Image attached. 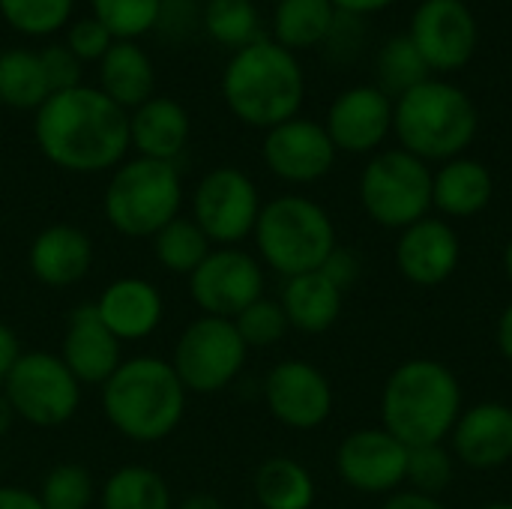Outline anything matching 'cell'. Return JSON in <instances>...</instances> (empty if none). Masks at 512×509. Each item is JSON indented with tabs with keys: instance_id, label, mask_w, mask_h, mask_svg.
<instances>
[{
	"instance_id": "11",
	"label": "cell",
	"mask_w": 512,
	"mask_h": 509,
	"mask_svg": "<svg viewBox=\"0 0 512 509\" xmlns=\"http://www.w3.org/2000/svg\"><path fill=\"white\" fill-rule=\"evenodd\" d=\"M261 207L255 180L234 165L210 168L192 192V219L213 246H240L252 237Z\"/></svg>"
},
{
	"instance_id": "25",
	"label": "cell",
	"mask_w": 512,
	"mask_h": 509,
	"mask_svg": "<svg viewBox=\"0 0 512 509\" xmlns=\"http://www.w3.org/2000/svg\"><path fill=\"white\" fill-rule=\"evenodd\" d=\"M279 306L291 330L318 336V333H327L339 321L342 306H345V291L336 288L321 270H312V273L285 279Z\"/></svg>"
},
{
	"instance_id": "45",
	"label": "cell",
	"mask_w": 512,
	"mask_h": 509,
	"mask_svg": "<svg viewBox=\"0 0 512 509\" xmlns=\"http://www.w3.org/2000/svg\"><path fill=\"white\" fill-rule=\"evenodd\" d=\"M339 12H345V15H372V12H381V9H387V6H393L396 0H330Z\"/></svg>"
},
{
	"instance_id": "43",
	"label": "cell",
	"mask_w": 512,
	"mask_h": 509,
	"mask_svg": "<svg viewBox=\"0 0 512 509\" xmlns=\"http://www.w3.org/2000/svg\"><path fill=\"white\" fill-rule=\"evenodd\" d=\"M381 509H447L438 498L432 495H423V492H414V489H399L393 495L384 498Z\"/></svg>"
},
{
	"instance_id": "20",
	"label": "cell",
	"mask_w": 512,
	"mask_h": 509,
	"mask_svg": "<svg viewBox=\"0 0 512 509\" xmlns=\"http://www.w3.org/2000/svg\"><path fill=\"white\" fill-rule=\"evenodd\" d=\"M450 453L471 471H495L512 462V408L477 402L465 408L450 432Z\"/></svg>"
},
{
	"instance_id": "12",
	"label": "cell",
	"mask_w": 512,
	"mask_h": 509,
	"mask_svg": "<svg viewBox=\"0 0 512 509\" xmlns=\"http://www.w3.org/2000/svg\"><path fill=\"white\" fill-rule=\"evenodd\" d=\"M189 297L201 315L234 321L264 297V264L240 246H213L189 276Z\"/></svg>"
},
{
	"instance_id": "6",
	"label": "cell",
	"mask_w": 512,
	"mask_h": 509,
	"mask_svg": "<svg viewBox=\"0 0 512 509\" xmlns=\"http://www.w3.org/2000/svg\"><path fill=\"white\" fill-rule=\"evenodd\" d=\"M252 240L258 261L285 279L321 270L339 246L330 213L306 195H279L267 201Z\"/></svg>"
},
{
	"instance_id": "44",
	"label": "cell",
	"mask_w": 512,
	"mask_h": 509,
	"mask_svg": "<svg viewBox=\"0 0 512 509\" xmlns=\"http://www.w3.org/2000/svg\"><path fill=\"white\" fill-rule=\"evenodd\" d=\"M0 509H45L36 492H27L21 486H0Z\"/></svg>"
},
{
	"instance_id": "31",
	"label": "cell",
	"mask_w": 512,
	"mask_h": 509,
	"mask_svg": "<svg viewBox=\"0 0 512 509\" xmlns=\"http://www.w3.org/2000/svg\"><path fill=\"white\" fill-rule=\"evenodd\" d=\"M153 258L162 270L174 273V276H192L195 267L210 255L213 243L207 240V234L195 225L192 216H177L171 219L162 231H156L153 237Z\"/></svg>"
},
{
	"instance_id": "24",
	"label": "cell",
	"mask_w": 512,
	"mask_h": 509,
	"mask_svg": "<svg viewBox=\"0 0 512 509\" xmlns=\"http://www.w3.org/2000/svg\"><path fill=\"white\" fill-rule=\"evenodd\" d=\"M495 195L492 171L471 156H456L432 171V207L447 219L480 216Z\"/></svg>"
},
{
	"instance_id": "36",
	"label": "cell",
	"mask_w": 512,
	"mask_h": 509,
	"mask_svg": "<svg viewBox=\"0 0 512 509\" xmlns=\"http://www.w3.org/2000/svg\"><path fill=\"white\" fill-rule=\"evenodd\" d=\"M75 0H0L3 21L21 36H51L69 27Z\"/></svg>"
},
{
	"instance_id": "34",
	"label": "cell",
	"mask_w": 512,
	"mask_h": 509,
	"mask_svg": "<svg viewBox=\"0 0 512 509\" xmlns=\"http://www.w3.org/2000/svg\"><path fill=\"white\" fill-rule=\"evenodd\" d=\"M36 498L45 509H90L99 498V486L84 465L60 462L42 477Z\"/></svg>"
},
{
	"instance_id": "22",
	"label": "cell",
	"mask_w": 512,
	"mask_h": 509,
	"mask_svg": "<svg viewBox=\"0 0 512 509\" xmlns=\"http://www.w3.org/2000/svg\"><path fill=\"white\" fill-rule=\"evenodd\" d=\"M102 324L120 339V342H141L150 339L162 318H165V300L162 291L141 276H120L108 282L99 297L93 300Z\"/></svg>"
},
{
	"instance_id": "29",
	"label": "cell",
	"mask_w": 512,
	"mask_h": 509,
	"mask_svg": "<svg viewBox=\"0 0 512 509\" xmlns=\"http://www.w3.org/2000/svg\"><path fill=\"white\" fill-rule=\"evenodd\" d=\"M99 509H174L168 480L147 465H123L99 486Z\"/></svg>"
},
{
	"instance_id": "9",
	"label": "cell",
	"mask_w": 512,
	"mask_h": 509,
	"mask_svg": "<svg viewBox=\"0 0 512 509\" xmlns=\"http://www.w3.org/2000/svg\"><path fill=\"white\" fill-rule=\"evenodd\" d=\"M246 357L249 348L240 339L234 321L198 315L177 336L168 363L189 396H216L240 378Z\"/></svg>"
},
{
	"instance_id": "30",
	"label": "cell",
	"mask_w": 512,
	"mask_h": 509,
	"mask_svg": "<svg viewBox=\"0 0 512 509\" xmlns=\"http://www.w3.org/2000/svg\"><path fill=\"white\" fill-rule=\"evenodd\" d=\"M48 96H51V84H48L39 51L33 48L0 51V105L12 111L36 114Z\"/></svg>"
},
{
	"instance_id": "14",
	"label": "cell",
	"mask_w": 512,
	"mask_h": 509,
	"mask_svg": "<svg viewBox=\"0 0 512 509\" xmlns=\"http://www.w3.org/2000/svg\"><path fill=\"white\" fill-rule=\"evenodd\" d=\"M264 405L276 423L294 432H312L333 414V384L309 360H282L264 378Z\"/></svg>"
},
{
	"instance_id": "23",
	"label": "cell",
	"mask_w": 512,
	"mask_h": 509,
	"mask_svg": "<svg viewBox=\"0 0 512 509\" xmlns=\"http://www.w3.org/2000/svg\"><path fill=\"white\" fill-rule=\"evenodd\" d=\"M192 135V117L183 102L153 96L129 111V147L144 159L174 162Z\"/></svg>"
},
{
	"instance_id": "15",
	"label": "cell",
	"mask_w": 512,
	"mask_h": 509,
	"mask_svg": "<svg viewBox=\"0 0 512 509\" xmlns=\"http://www.w3.org/2000/svg\"><path fill=\"white\" fill-rule=\"evenodd\" d=\"M339 480L360 495H393L405 486L408 447L387 429H354L336 447Z\"/></svg>"
},
{
	"instance_id": "33",
	"label": "cell",
	"mask_w": 512,
	"mask_h": 509,
	"mask_svg": "<svg viewBox=\"0 0 512 509\" xmlns=\"http://www.w3.org/2000/svg\"><path fill=\"white\" fill-rule=\"evenodd\" d=\"M201 18L207 36L231 51L261 39V18L252 0H207Z\"/></svg>"
},
{
	"instance_id": "49",
	"label": "cell",
	"mask_w": 512,
	"mask_h": 509,
	"mask_svg": "<svg viewBox=\"0 0 512 509\" xmlns=\"http://www.w3.org/2000/svg\"><path fill=\"white\" fill-rule=\"evenodd\" d=\"M504 273H507V279L512 282V237L510 243H507V249H504Z\"/></svg>"
},
{
	"instance_id": "48",
	"label": "cell",
	"mask_w": 512,
	"mask_h": 509,
	"mask_svg": "<svg viewBox=\"0 0 512 509\" xmlns=\"http://www.w3.org/2000/svg\"><path fill=\"white\" fill-rule=\"evenodd\" d=\"M12 426H15V411H12L9 399L3 396V390H0V441L12 432Z\"/></svg>"
},
{
	"instance_id": "41",
	"label": "cell",
	"mask_w": 512,
	"mask_h": 509,
	"mask_svg": "<svg viewBox=\"0 0 512 509\" xmlns=\"http://www.w3.org/2000/svg\"><path fill=\"white\" fill-rule=\"evenodd\" d=\"M360 270H363V261L357 258V252H354V249H342V246H336V249L330 252V258L324 261V267H321V273H324L336 288H342V291H348V288L360 279Z\"/></svg>"
},
{
	"instance_id": "3",
	"label": "cell",
	"mask_w": 512,
	"mask_h": 509,
	"mask_svg": "<svg viewBox=\"0 0 512 509\" xmlns=\"http://www.w3.org/2000/svg\"><path fill=\"white\" fill-rule=\"evenodd\" d=\"M222 99L228 111L252 126L273 129L300 117L306 99V75L294 51L261 36L231 54L222 72Z\"/></svg>"
},
{
	"instance_id": "7",
	"label": "cell",
	"mask_w": 512,
	"mask_h": 509,
	"mask_svg": "<svg viewBox=\"0 0 512 509\" xmlns=\"http://www.w3.org/2000/svg\"><path fill=\"white\" fill-rule=\"evenodd\" d=\"M183 207V177L174 162L159 159H123L102 192L105 222L129 240H150Z\"/></svg>"
},
{
	"instance_id": "32",
	"label": "cell",
	"mask_w": 512,
	"mask_h": 509,
	"mask_svg": "<svg viewBox=\"0 0 512 509\" xmlns=\"http://www.w3.org/2000/svg\"><path fill=\"white\" fill-rule=\"evenodd\" d=\"M426 78H432V69L426 66L423 54L417 51V45L411 42L408 33L390 36L381 51H378V87L396 102L402 93L414 90L417 84H423Z\"/></svg>"
},
{
	"instance_id": "26",
	"label": "cell",
	"mask_w": 512,
	"mask_h": 509,
	"mask_svg": "<svg viewBox=\"0 0 512 509\" xmlns=\"http://www.w3.org/2000/svg\"><path fill=\"white\" fill-rule=\"evenodd\" d=\"M153 87L156 69L150 54L138 42L117 39L99 60V90L123 111H135L138 105L153 99Z\"/></svg>"
},
{
	"instance_id": "8",
	"label": "cell",
	"mask_w": 512,
	"mask_h": 509,
	"mask_svg": "<svg viewBox=\"0 0 512 509\" xmlns=\"http://www.w3.org/2000/svg\"><path fill=\"white\" fill-rule=\"evenodd\" d=\"M360 204L366 216L390 231H405L432 210V168L414 153L378 150L360 174Z\"/></svg>"
},
{
	"instance_id": "51",
	"label": "cell",
	"mask_w": 512,
	"mask_h": 509,
	"mask_svg": "<svg viewBox=\"0 0 512 509\" xmlns=\"http://www.w3.org/2000/svg\"><path fill=\"white\" fill-rule=\"evenodd\" d=\"M249 509H258V507H249Z\"/></svg>"
},
{
	"instance_id": "28",
	"label": "cell",
	"mask_w": 512,
	"mask_h": 509,
	"mask_svg": "<svg viewBox=\"0 0 512 509\" xmlns=\"http://www.w3.org/2000/svg\"><path fill=\"white\" fill-rule=\"evenodd\" d=\"M339 9L330 0H276L273 42L288 51L315 48L330 39Z\"/></svg>"
},
{
	"instance_id": "39",
	"label": "cell",
	"mask_w": 512,
	"mask_h": 509,
	"mask_svg": "<svg viewBox=\"0 0 512 509\" xmlns=\"http://www.w3.org/2000/svg\"><path fill=\"white\" fill-rule=\"evenodd\" d=\"M117 39L105 30V24L102 21H96L93 15H87V18H78V21H69V27H66V48L81 60V63H99L102 57H105V51L114 45Z\"/></svg>"
},
{
	"instance_id": "38",
	"label": "cell",
	"mask_w": 512,
	"mask_h": 509,
	"mask_svg": "<svg viewBox=\"0 0 512 509\" xmlns=\"http://www.w3.org/2000/svg\"><path fill=\"white\" fill-rule=\"evenodd\" d=\"M234 327H237V333H240V339L246 342L249 351L252 348H273L291 330V324H288L279 300H270V297H261L252 306H246L234 318Z\"/></svg>"
},
{
	"instance_id": "2",
	"label": "cell",
	"mask_w": 512,
	"mask_h": 509,
	"mask_svg": "<svg viewBox=\"0 0 512 509\" xmlns=\"http://www.w3.org/2000/svg\"><path fill=\"white\" fill-rule=\"evenodd\" d=\"M108 426L132 444H159L171 438L183 417L189 393L168 360L156 354L129 357L99 387Z\"/></svg>"
},
{
	"instance_id": "10",
	"label": "cell",
	"mask_w": 512,
	"mask_h": 509,
	"mask_svg": "<svg viewBox=\"0 0 512 509\" xmlns=\"http://www.w3.org/2000/svg\"><path fill=\"white\" fill-rule=\"evenodd\" d=\"M15 420L36 429L66 426L81 408V384L51 351H24L9 378L3 381Z\"/></svg>"
},
{
	"instance_id": "19",
	"label": "cell",
	"mask_w": 512,
	"mask_h": 509,
	"mask_svg": "<svg viewBox=\"0 0 512 509\" xmlns=\"http://www.w3.org/2000/svg\"><path fill=\"white\" fill-rule=\"evenodd\" d=\"M462 261V240L447 219H420L399 231L396 267L417 288L444 285Z\"/></svg>"
},
{
	"instance_id": "47",
	"label": "cell",
	"mask_w": 512,
	"mask_h": 509,
	"mask_svg": "<svg viewBox=\"0 0 512 509\" xmlns=\"http://www.w3.org/2000/svg\"><path fill=\"white\" fill-rule=\"evenodd\" d=\"M174 509H225V504H222L216 495H204V492H198V495L183 498V501H180Z\"/></svg>"
},
{
	"instance_id": "46",
	"label": "cell",
	"mask_w": 512,
	"mask_h": 509,
	"mask_svg": "<svg viewBox=\"0 0 512 509\" xmlns=\"http://www.w3.org/2000/svg\"><path fill=\"white\" fill-rule=\"evenodd\" d=\"M495 339H498V351L501 357L512 363V303L501 312L498 318V327H495Z\"/></svg>"
},
{
	"instance_id": "42",
	"label": "cell",
	"mask_w": 512,
	"mask_h": 509,
	"mask_svg": "<svg viewBox=\"0 0 512 509\" xmlns=\"http://www.w3.org/2000/svg\"><path fill=\"white\" fill-rule=\"evenodd\" d=\"M21 354H24V348H21L18 333L9 324L0 321V387L9 378V372L15 369V363L21 360Z\"/></svg>"
},
{
	"instance_id": "13",
	"label": "cell",
	"mask_w": 512,
	"mask_h": 509,
	"mask_svg": "<svg viewBox=\"0 0 512 509\" xmlns=\"http://www.w3.org/2000/svg\"><path fill=\"white\" fill-rule=\"evenodd\" d=\"M408 36L432 72H459L477 51L480 27L465 0H423L411 15Z\"/></svg>"
},
{
	"instance_id": "35",
	"label": "cell",
	"mask_w": 512,
	"mask_h": 509,
	"mask_svg": "<svg viewBox=\"0 0 512 509\" xmlns=\"http://www.w3.org/2000/svg\"><path fill=\"white\" fill-rule=\"evenodd\" d=\"M93 18L105 24L114 39L135 42L162 21L165 0H90Z\"/></svg>"
},
{
	"instance_id": "1",
	"label": "cell",
	"mask_w": 512,
	"mask_h": 509,
	"mask_svg": "<svg viewBox=\"0 0 512 509\" xmlns=\"http://www.w3.org/2000/svg\"><path fill=\"white\" fill-rule=\"evenodd\" d=\"M33 141L60 171H114L132 150L129 111L111 102L99 87L78 84L57 90L33 114Z\"/></svg>"
},
{
	"instance_id": "5",
	"label": "cell",
	"mask_w": 512,
	"mask_h": 509,
	"mask_svg": "<svg viewBox=\"0 0 512 509\" xmlns=\"http://www.w3.org/2000/svg\"><path fill=\"white\" fill-rule=\"evenodd\" d=\"M480 114L474 99L441 78H426L393 102V132L402 150L423 162H450L465 156L477 138Z\"/></svg>"
},
{
	"instance_id": "27",
	"label": "cell",
	"mask_w": 512,
	"mask_h": 509,
	"mask_svg": "<svg viewBox=\"0 0 512 509\" xmlns=\"http://www.w3.org/2000/svg\"><path fill=\"white\" fill-rule=\"evenodd\" d=\"M252 495L258 509H312L318 489L303 462L291 456H270L255 468Z\"/></svg>"
},
{
	"instance_id": "4",
	"label": "cell",
	"mask_w": 512,
	"mask_h": 509,
	"mask_svg": "<svg viewBox=\"0 0 512 509\" xmlns=\"http://www.w3.org/2000/svg\"><path fill=\"white\" fill-rule=\"evenodd\" d=\"M462 411L459 378L432 357L399 363L381 393V429H387L408 450L444 444Z\"/></svg>"
},
{
	"instance_id": "50",
	"label": "cell",
	"mask_w": 512,
	"mask_h": 509,
	"mask_svg": "<svg viewBox=\"0 0 512 509\" xmlns=\"http://www.w3.org/2000/svg\"><path fill=\"white\" fill-rule=\"evenodd\" d=\"M480 509H512V501H495V504H486Z\"/></svg>"
},
{
	"instance_id": "37",
	"label": "cell",
	"mask_w": 512,
	"mask_h": 509,
	"mask_svg": "<svg viewBox=\"0 0 512 509\" xmlns=\"http://www.w3.org/2000/svg\"><path fill=\"white\" fill-rule=\"evenodd\" d=\"M453 477H456V459L444 444H426V447H411L408 450L405 483L414 492L438 498L441 492L450 489Z\"/></svg>"
},
{
	"instance_id": "21",
	"label": "cell",
	"mask_w": 512,
	"mask_h": 509,
	"mask_svg": "<svg viewBox=\"0 0 512 509\" xmlns=\"http://www.w3.org/2000/svg\"><path fill=\"white\" fill-rule=\"evenodd\" d=\"M96 249L84 228L69 222L45 225L27 249V267L45 288H72L93 267Z\"/></svg>"
},
{
	"instance_id": "17",
	"label": "cell",
	"mask_w": 512,
	"mask_h": 509,
	"mask_svg": "<svg viewBox=\"0 0 512 509\" xmlns=\"http://www.w3.org/2000/svg\"><path fill=\"white\" fill-rule=\"evenodd\" d=\"M324 129L342 153H378L393 132V99L378 84L348 87L333 99Z\"/></svg>"
},
{
	"instance_id": "40",
	"label": "cell",
	"mask_w": 512,
	"mask_h": 509,
	"mask_svg": "<svg viewBox=\"0 0 512 509\" xmlns=\"http://www.w3.org/2000/svg\"><path fill=\"white\" fill-rule=\"evenodd\" d=\"M39 57H42V66H45L51 93L69 90V87H78L81 84V60L66 45L51 42V45L39 48Z\"/></svg>"
},
{
	"instance_id": "18",
	"label": "cell",
	"mask_w": 512,
	"mask_h": 509,
	"mask_svg": "<svg viewBox=\"0 0 512 509\" xmlns=\"http://www.w3.org/2000/svg\"><path fill=\"white\" fill-rule=\"evenodd\" d=\"M57 357L81 387H102L123 363V342L102 324L96 306L84 303L69 312Z\"/></svg>"
},
{
	"instance_id": "16",
	"label": "cell",
	"mask_w": 512,
	"mask_h": 509,
	"mask_svg": "<svg viewBox=\"0 0 512 509\" xmlns=\"http://www.w3.org/2000/svg\"><path fill=\"white\" fill-rule=\"evenodd\" d=\"M336 144L324 123L309 117H291L264 132L261 156L273 177L291 186H309L324 180L336 165Z\"/></svg>"
}]
</instances>
